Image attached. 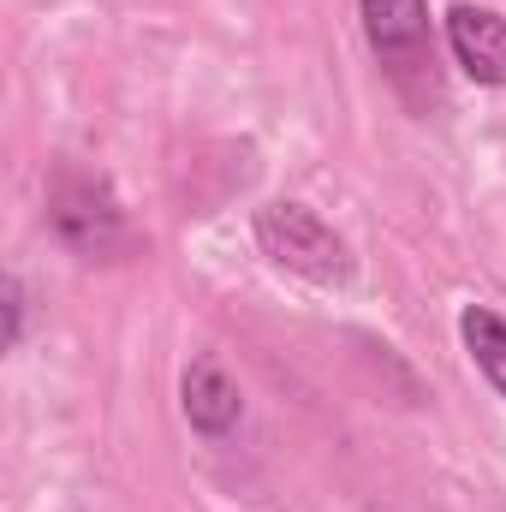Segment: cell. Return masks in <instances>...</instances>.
<instances>
[{
    "instance_id": "cell-6",
    "label": "cell",
    "mask_w": 506,
    "mask_h": 512,
    "mask_svg": "<svg viewBox=\"0 0 506 512\" xmlns=\"http://www.w3.org/2000/svg\"><path fill=\"white\" fill-rule=\"evenodd\" d=\"M459 334H465V352L477 358V370L495 382V393H506V322L495 310L471 304V310L459 316Z\"/></svg>"
},
{
    "instance_id": "cell-7",
    "label": "cell",
    "mask_w": 506,
    "mask_h": 512,
    "mask_svg": "<svg viewBox=\"0 0 506 512\" xmlns=\"http://www.w3.org/2000/svg\"><path fill=\"white\" fill-rule=\"evenodd\" d=\"M0 292H6V352H12L24 340V286H18V274H6Z\"/></svg>"
},
{
    "instance_id": "cell-2",
    "label": "cell",
    "mask_w": 506,
    "mask_h": 512,
    "mask_svg": "<svg viewBox=\"0 0 506 512\" xmlns=\"http://www.w3.org/2000/svg\"><path fill=\"white\" fill-rule=\"evenodd\" d=\"M48 227L60 245H72L78 256H108L126 245V209L120 197L90 179V173H66L48 197Z\"/></svg>"
},
{
    "instance_id": "cell-5",
    "label": "cell",
    "mask_w": 506,
    "mask_h": 512,
    "mask_svg": "<svg viewBox=\"0 0 506 512\" xmlns=\"http://www.w3.org/2000/svg\"><path fill=\"white\" fill-rule=\"evenodd\" d=\"M447 42H453V60L465 66V78L506 90V18L489 6H453L447 12Z\"/></svg>"
},
{
    "instance_id": "cell-1",
    "label": "cell",
    "mask_w": 506,
    "mask_h": 512,
    "mask_svg": "<svg viewBox=\"0 0 506 512\" xmlns=\"http://www.w3.org/2000/svg\"><path fill=\"white\" fill-rule=\"evenodd\" d=\"M256 245L268 262H280L286 274L310 280V286H346L352 280V256L340 245V233L304 209V203H268L256 209Z\"/></svg>"
},
{
    "instance_id": "cell-4",
    "label": "cell",
    "mask_w": 506,
    "mask_h": 512,
    "mask_svg": "<svg viewBox=\"0 0 506 512\" xmlns=\"http://www.w3.org/2000/svg\"><path fill=\"white\" fill-rule=\"evenodd\" d=\"M358 12H364V36L381 54V66H393V72L423 66V54H429V6L423 0H358Z\"/></svg>"
},
{
    "instance_id": "cell-3",
    "label": "cell",
    "mask_w": 506,
    "mask_h": 512,
    "mask_svg": "<svg viewBox=\"0 0 506 512\" xmlns=\"http://www.w3.org/2000/svg\"><path fill=\"white\" fill-rule=\"evenodd\" d=\"M179 405H185V423H191L197 435H209V441L233 435L239 417H245V393H239V382L227 376V364H221L215 352H197V358L185 364V376H179Z\"/></svg>"
}]
</instances>
